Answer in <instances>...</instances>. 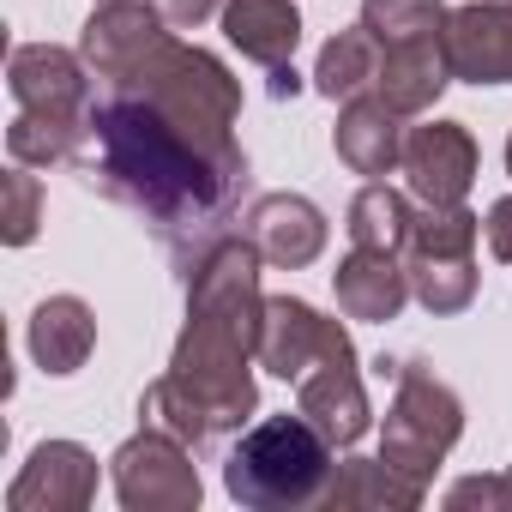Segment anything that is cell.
Instances as JSON below:
<instances>
[{"label": "cell", "mask_w": 512, "mask_h": 512, "mask_svg": "<svg viewBox=\"0 0 512 512\" xmlns=\"http://www.w3.org/2000/svg\"><path fill=\"white\" fill-rule=\"evenodd\" d=\"M296 410H302L332 446H356V440L368 434V422H374L356 356H344V362H320L314 374H302V380H296Z\"/></svg>", "instance_id": "cell-14"}, {"label": "cell", "mask_w": 512, "mask_h": 512, "mask_svg": "<svg viewBox=\"0 0 512 512\" xmlns=\"http://www.w3.org/2000/svg\"><path fill=\"white\" fill-rule=\"evenodd\" d=\"M235 121L241 85L229 79V67L169 37L127 85H115L91 109V133L73 169L85 175V187L133 205L187 266V247L199 260L247 187Z\"/></svg>", "instance_id": "cell-1"}, {"label": "cell", "mask_w": 512, "mask_h": 512, "mask_svg": "<svg viewBox=\"0 0 512 512\" xmlns=\"http://www.w3.org/2000/svg\"><path fill=\"white\" fill-rule=\"evenodd\" d=\"M97 7H109V0H97Z\"/></svg>", "instance_id": "cell-30"}, {"label": "cell", "mask_w": 512, "mask_h": 512, "mask_svg": "<svg viewBox=\"0 0 512 512\" xmlns=\"http://www.w3.org/2000/svg\"><path fill=\"white\" fill-rule=\"evenodd\" d=\"M332 290H338V308L350 320H374V326L398 320L404 302L416 296L404 260L386 247H350V260H338V272H332Z\"/></svg>", "instance_id": "cell-15"}, {"label": "cell", "mask_w": 512, "mask_h": 512, "mask_svg": "<svg viewBox=\"0 0 512 512\" xmlns=\"http://www.w3.org/2000/svg\"><path fill=\"white\" fill-rule=\"evenodd\" d=\"M241 235L266 253V266L302 272L326 253V211L302 193H260L241 217Z\"/></svg>", "instance_id": "cell-12"}, {"label": "cell", "mask_w": 512, "mask_h": 512, "mask_svg": "<svg viewBox=\"0 0 512 512\" xmlns=\"http://www.w3.org/2000/svg\"><path fill=\"white\" fill-rule=\"evenodd\" d=\"M374 79H380V43L368 37V25H350V31H338L326 49H320V67H314V91L320 97H362V91H374Z\"/></svg>", "instance_id": "cell-20"}, {"label": "cell", "mask_w": 512, "mask_h": 512, "mask_svg": "<svg viewBox=\"0 0 512 512\" xmlns=\"http://www.w3.org/2000/svg\"><path fill=\"white\" fill-rule=\"evenodd\" d=\"M91 67L85 55L73 49H55V43H19L13 61H7V85H13V103L25 115H49V121H67V127H91Z\"/></svg>", "instance_id": "cell-7"}, {"label": "cell", "mask_w": 512, "mask_h": 512, "mask_svg": "<svg viewBox=\"0 0 512 512\" xmlns=\"http://www.w3.org/2000/svg\"><path fill=\"white\" fill-rule=\"evenodd\" d=\"M223 37L260 67H290L302 43L296 0H223Z\"/></svg>", "instance_id": "cell-18"}, {"label": "cell", "mask_w": 512, "mask_h": 512, "mask_svg": "<svg viewBox=\"0 0 512 512\" xmlns=\"http://www.w3.org/2000/svg\"><path fill=\"white\" fill-rule=\"evenodd\" d=\"M398 121H404V115H398L386 97L362 91V97L344 103V115H338V127H332V145H338V157H344L356 175L380 181V175H392V169L404 163V127H398Z\"/></svg>", "instance_id": "cell-16"}, {"label": "cell", "mask_w": 512, "mask_h": 512, "mask_svg": "<svg viewBox=\"0 0 512 512\" xmlns=\"http://www.w3.org/2000/svg\"><path fill=\"white\" fill-rule=\"evenodd\" d=\"M332 440L296 410V416H266L253 422L235 452L223 458V488L229 500L253 512H284V506H314L332 482Z\"/></svg>", "instance_id": "cell-3"}, {"label": "cell", "mask_w": 512, "mask_h": 512, "mask_svg": "<svg viewBox=\"0 0 512 512\" xmlns=\"http://www.w3.org/2000/svg\"><path fill=\"white\" fill-rule=\"evenodd\" d=\"M506 476H512V464H506Z\"/></svg>", "instance_id": "cell-31"}, {"label": "cell", "mask_w": 512, "mask_h": 512, "mask_svg": "<svg viewBox=\"0 0 512 512\" xmlns=\"http://www.w3.org/2000/svg\"><path fill=\"white\" fill-rule=\"evenodd\" d=\"M151 7L163 13L169 31H199L211 13H223V0H151Z\"/></svg>", "instance_id": "cell-26"}, {"label": "cell", "mask_w": 512, "mask_h": 512, "mask_svg": "<svg viewBox=\"0 0 512 512\" xmlns=\"http://www.w3.org/2000/svg\"><path fill=\"white\" fill-rule=\"evenodd\" d=\"M344 356H356V344L338 320H326L320 308H308L296 296H266V326H260V368L266 374L296 386L320 362H344Z\"/></svg>", "instance_id": "cell-8"}, {"label": "cell", "mask_w": 512, "mask_h": 512, "mask_svg": "<svg viewBox=\"0 0 512 512\" xmlns=\"http://www.w3.org/2000/svg\"><path fill=\"white\" fill-rule=\"evenodd\" d=\"M452 79L464 85H512V0H470L446 25Z\"/></svg>", "instance_id": "cell-13"}, {"label": "cell", "mask_w": 512, "mask_h": 512, "mask_svg": "<svg viewBox=\"0 0 512 512\" xmlns=\"http://www.w3.org/2000/svg\"><path fill=\"white\" fill-rule=\"evenodd\" d=\"M97 500V458L79 440H43L7 488V512H85Z\"/></svg>", "instance_id": "cell-11"}, {"label": "cell", "mask_w": 512, "mask_h": 512, "mask_svg": "<svg viewBox=\"0 0 512 512\" xmlns=\"http://www.w3.org/2000/svg\"><path fill=\"white\" fill-rule=\"evenodd\" d=\"M362 25L368 37L386 49V43H428V37H446L452 13L440 0H362Z\"/></svg>", "instance_id": "cell-22"}, {"label": "cell", "mask_w": 512, "mask_h": 512, "mask_svg": "<svg viewBox=\"0 0 512 512\" xmlns=\"http://www.w3.org/2000/svg\"><path fill=\"white\" fill-rule=\"evenodd\" d=\"M506 175H512V139H506Z\"/></svg>", "instance_id": "cell-29"}, {"label": "cell", "mask_w": 512, "mask_h": 512, "mask_svg": "<svg viewBox=\"0 0 512 512\" xmlns=\"http://www.w3.org/2000/svg\"><path fill=\"white\" fill-rule=\"evenodd\" d=\"M260 266L266 253L247 235H217L187 266V326L175 338L169 374L151 380L139 398L145 428H163L193 452H205L260 410V386L247 368L260 362V326H266Z\"/></svg>", "instance_id": "cell-2"}, {"label": "cell", "mask_w": 512, "mask_h": 512, "mask_svg": "<svg viewBox=\"0 0 512 512\" xmlns=\"http://www.w3.org/2000/svg\"><path fill=\"white\" fill-rule=\"evenodd\" d=\"M476 235L482 217L464 205H422L404 235V272L428 314H464L476 302Z\"/></svg>", "instance_id": "cell-5"}, {"label": "cell", "mask_w": 512, "mask_h": 512, "mask_svg": "<svg viewBox=\"0 0 512 512\" xmlns=\"http://www.w3.org/2000/svg\"><path fill=\"white\" fill-rule=\"evenodd\" d=\"M410 199L386 181H368L356 199H350V241L356 247H386V253H404V235H410Z\"/></svg>", "instance_id": "cell-21"}, {"label": "cell", "mask_w": 512, "mask_h": 512, "mask_svg": "<svg viewBox=\"0 0 512 512\" xmlns=\"http://www.w3.org/2000/svg\"><path fill=\"white\" fill-rule=\"evenodd\" d=\"M85 133L91 127H67V121H49V115H19L7 127V151L25 169H49V163H73L79 145H85Z\"/></svg>", "instance_id": "cell-23"}, {"label": "cell", "mask_w": 512, "mask_h": 512, "mask_svg": "<svg viewBox=\"0 0 512 512\" xmlns=\"http://www.w3.org/2000/svg\"><path fill=\"white\" fill-rule=\"evenodd\" d=\"M97 350V314L79 296H49L31 314V356L43 374H79Z\"/></svg>", "instance_id": "cell-19"}, {"label": "cell", "mask_w": 512, "mask_h": 512, "mask_svg": "<svg viewBox=\"0 0 512 512\" xmlns=\"http://www.w3.org/2000/svg\"><path fill=\"white\" fill-rule=\"evenodd\" d=\"M169 37H175V31L163 25V13L151 7V0H109V7L91 13V25H85V37H79V55H85V67L115 91V85H127Z\"/></svg>", "instance_id": "cell-9"}, {"label": "cell", "mask_w": 512, "mask_h": 512, "mask_svg": "<svg viewBox=\"0 0 512 512\" xmlns=\"http://www.w3.org/2000/svg\"><path fill=\"white\" fill-rule=\"evenodd\" d=\"M115 500L127 512H193L205 482H199V464H193V446L163 434V428H139L115 458Z\"/></svg>", "instance_id": "cell-6"}, {"label": "cell", "mask_w": 512, "mask_h": 512, "mask_svg": "<svg viewBox=\"0 0 512 512\" xmlns=\"http://www.w3.org/2000/svg\"><path fill=\"white\" fill-rule=\"evenodd\" d=\"M386 368H392L398 392H392V410H386V428H380V458L428 488L440 458L464 434V404L428 362H386Z\"/></svg>", "instance_id": "cell-4"}, {"label": "cell", "mask_w": 512, "mask_h": 512, "mask_svg": "<svg viewBox=\"0 0 512 512\" xmlns=\"http://www.w3.org/2000/svg\"><path fill=\"white\" fill-rule=\"evenodd\" d=\"M482 235H488V247H494V260H506V266H512V193L488 205V223H482Z\"/></svg>", "instance_id": "cell-27"}, {"label": "cell", "mask_w": 512, "mask_h": 512, "mask_svg": "<svg viewBox=\"0 0 512 512\" xmlns=\"http://www.w3.org/2000/svg\"><path fill=\"white\" fill-rule=\"evenodd\" d=\"M404 181L422 205H464L470 181H476V139L464 133V121H428L404 133Z\"/></svg>", "instance_id": "cell-10"}, {"label": "cell", "mask_w": 512, "mask_h": 512, "mask_svg": "<svg viewBox=\"0 0 512 512\" xmlns=\"http://www.w3.org/2000/svg\"><path fill=\"white\" fill-rule=\"evenodd\" d=\"M37 223H43V187L25 163H13V175H7V247H25L37 235Z\"/></svg>", "instance_id": "cell-24"}, {"label": "cell", "mask_w": 512, "mask_h": 512, "mask_svg": "<svg viewBox=\"0 0 512 512\" xmlns=\"http://www.w3.org/2000/svg\"><path fill=\"white\" fill-rule=\"evenodd\" d=\"M296 91H302V73H296V67H272V97L284 103V97H296Z\"/></svg>", "instance_id": "cell-28"}, {"label": "cell", "mask_w": 512, "mask_h": 512, "mask_svg": "<svg viewBox=\"0 0 512 512\" xmlns=\"http://www.w3.org/2000/svg\"><path fill=\"white\" fill-rule=\"evenodd\" d=\"M422 494L428 488L416 476H404L398 464H386V458H344L332 470L320 506H332V512H416Z\"/></svg>", "instance_id": "cell-17"}, {"label": "cell", "mask_w": 512, "mask_h": 512, "mask_svg": "<svg viewBox=\"0 0 512 512\" xmlns=\"http://www.w3.org/2000/svg\"><path fill=\"white\" fill-rule=\"evenodd\" d=\"M446 506H506L512 512V476H464L452 482Z\"/></svg>", "instance_id": "cell-25"}]
</instances>
